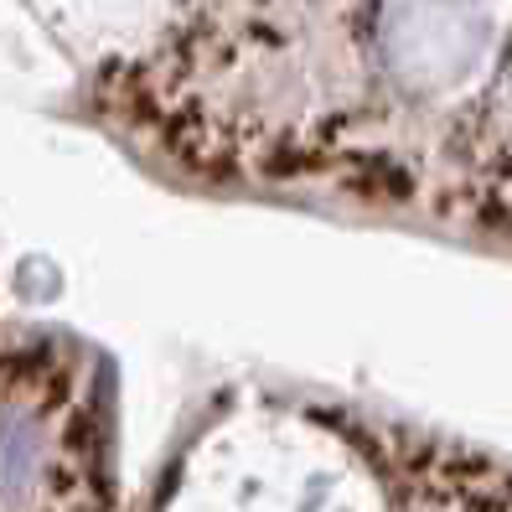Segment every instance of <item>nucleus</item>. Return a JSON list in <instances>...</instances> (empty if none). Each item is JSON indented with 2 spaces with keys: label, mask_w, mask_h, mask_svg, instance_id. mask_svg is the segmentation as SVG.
Returning <instances> with one entry per match:
<instances>
[{
  "label": "nucleus",
  "mask_w": 512,
  "mask_h": 512,
  "mask_svg": "<svg viewBox=\"0 0 512 512\" xmlns=\"http://www.w3.org/2000/svg\"><path fill=\"white\" fill-rule=\"evenodd\" d=\"M26 11L63 52L83 63H119L166 32L171 0H26Z\"/></svg>",
  "instance_id": "nucleus-1"
}]
</instances>
